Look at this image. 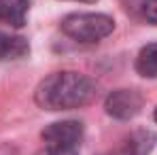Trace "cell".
<instances>
[{"label": "cell", "mask_w": 157, "mask_h": 155, "mask_svg": "<svg viewBox=\"0 0 157 155\" xmlns=\"http://www.w3.org/2000/svg\"><path fill=\"white\" fill-rule=\"evenodd\" d=\"M98 96V87L89 77L75 70H59L45 77L36 91L34 102L43 110H72L91 104Z\"/></svg>", "instance_id": "1"}, {"label": "cell", "mask_w": 157, "mask_h": 155, "mask_svg": "<svg viewBox=\"0 0 157 155\" xmlns=\"http://www.w3.org/2000/svg\"><path fill=\"white\" fill-rule=\"evenodd\" d=\"M115 19L104 13H70L62 19V32L83 45H94L110 36Z\"/></svg>", "instance_id": "2"}, {"label": "cell", "mask_w": 157, "mask_h": 155, "mask_svg": "<svg viewBox=\"0 0 157 155\" xmlns=\"http://www.w3.org/2000/svg\"><path fill=\"white\" fill-rule=\"evenodd\" d=\"M142 106H144V98L136 89H115L104 100L106 115L113 119H119V121L134 119L136 115L142 113Z\"/></svg>", "instance_id": "3"}, {"label": "cell", "mask_w": 157, "mask_h": 155, "mask_svg": "<svg viewBox=\"0 0 157 155\" xmlns=\"http://www.w3.org/2000/svg\"><path fill=\"white\" fill-rule=\"evenodd\" d=\"M40 138L45 147H55V149H77L83 140V126L78 121L66 119V121H55L49 123L40 132Z\"/></svg>", "instance_id": "4"}, {"label": "cell", "mask_w": 157, "mask_h": 155, "mask_svg": "<svg viewBox=\"0 0 157 155\" xmlns=\"http://www.w3.org/2000/svg\"><path fill=\"white\" fill-rule=\"evenodd\" d=\"M30 0H0V21L13 28L26 26Z\"/></svg>", "instance_id": "5"}, {"label": "cell", "mask_w": 157, "mask_h": 155, "mask_svg": "<svg viewBox=\"0 0 157 155\" xmlns=\"http://www.w3.org/2000/svg\"><path fill=\"white\" fill-rule=\"evenodd\" d=\"M28 51H30V45H28L26 38L0 32V62L19 60V57L28 55Z\"/></svg>", "instance_id": "6"}, {"label": "cell", "mask_w": 157, "mask_h": 155, "mask_svg": "<svg viewBox=\"0 0 157 155\" xmlns=\"http://www.w3.org/2000/svg\"><path fill=\"white\" fill-rule=\"evenodd\" d=\"M136 72L144 79H157V43L144 45L136 55Z\"/></svg>", "instance_id": "7"}, {"label": "cell", "mask_w": 157, "mask_h": 155, "mask_svg": "<svg viewBox=\"0 0 157 155\" xmlns=\"http://www.w3.org/2000/svg\"><path fill=\"white\" fill-rule=\"evenodd\" d=\"M155 142H157V136L151 130H136L125 138L123 147L128 151H132L134 155H149L151 149L155 147Z\"/></svg>", "instance_id": "8"}, {"label": "cell", "mask_w": 157, "mask_h": 155, "mask_svg": "<svg viewBox=\"0 0 157 155\" xmlns=\"http://www.w3.org/2000/svg\"><path fill=\"white\" fill-rule=\"evenodd\" d=\"M140 11H142V17L151 26H157V0H144Z\"/></svg>", "instance_id": "9"}, {"label": "cell", "mask_w": 157, "mask_h": 155, "mask_svg": "<svg viewBox=\"0 0 157 155\" xmlns=\"http://www.w3.org/2000/svg\"><path fill=\"white\" fill-rule=\"evenodd\" d=\"M38 155H78L77 149H55V147H45Z\"/></svg>", "instance_id": "10"}, {"label": "cell", "mask_w": 157, "mask_h": 155, "mask_svg": "<svg viewBox=\"0 0 157 155\" xmlns=\"http://www.w3.org/2000/svg\"><path fill=\"white\" fill-rule=\"evenodd\" d=\"M75 2H96V0H75Z\"/></svg>", "instance_id": "11"}, {"label": "cell", "mask_w": 157, "mask_h": 155, "mask_svg": "<svg viewBox=\"0 0 157 155\" xmlns=\"http://www.w3.org/2000/svg\"><path fill=\"white\" fill-rule=\"evenodd\" d=\"M153 119H155V123H157V108H155V113H153Z\"/></svg>", "instance_id": "12"}]
</instances>
